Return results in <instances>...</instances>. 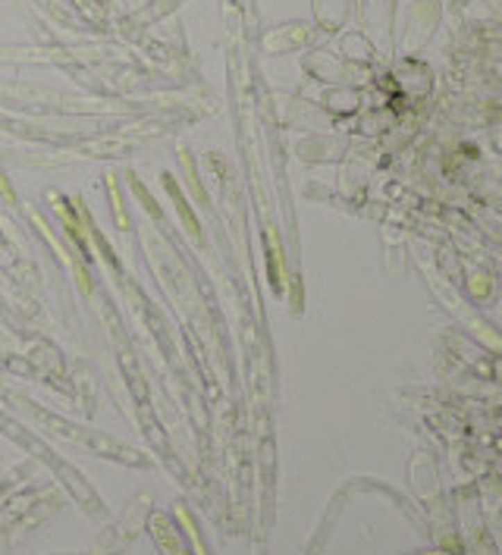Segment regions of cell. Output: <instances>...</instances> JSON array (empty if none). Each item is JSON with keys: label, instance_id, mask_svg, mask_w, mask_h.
<instances>
[{"label": "cell", "instance_id": "1", "mask_svg": "<svg viewBox=\"0 0 502 555\" xmlns=\"http://www.w3.org/2000/svg\"><path fill=\"white\" fill-rule=\"evenodd\" d=\"M471 292H474V295H480V298H483V295L490 292V282H487V276H474V282H471Z\"/></svg>", "mask_w": 502, "mask_h": 555}]
</instances>
